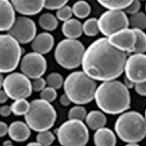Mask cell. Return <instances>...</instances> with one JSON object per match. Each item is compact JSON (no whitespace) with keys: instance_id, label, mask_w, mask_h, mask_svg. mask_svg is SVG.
<instances>
[{"instance_id":"cell-1","label":"cell","mask_w":146,"mask_h":146,"mask_svg":"<svg viewBox=\"0 0 146 146\" xmlns=\"http://www.w3.org/2000/svg\"><path fill=\"white\" fill-rule=\"evenodd\" d=\"M126 52L110 43L107 37L96 40L84 51L83 71L95 81L115 80L124 72Z\"/></svg>"},{"instance_id":"cell-2","label":"cell","mask_w":146,"mask_h":146,"mask_svg":"<svg viewBox=\"0 0 146 146\" xmlns=\"http://www.w3.org/2000/svg\"><path fill=\"white\" fill-rule=\"evenodd\" d=\"M94 100L101 111L111 115L123 113L131 104L129 88L116 79L103 82L96 89Z\"/></svg>"},{"instance_id":"cell-3","label":"cell","mask_w":146,"mask_h":146,"mask_svg":"<svg viewBox=\"0 0 146 146\" xmlns=\"http://www.w3.org/2000/svg\"><path fill=\"white\" fill-rule=\"evenodd\" d=\"M64 91L71 101L77 105L88 104L94 99L97 83L84 71L73 72L64 81Z\"/></svg>"},{"instance_id":"cell-4","label":"cell","mask_w":146,"mask_h":146,"mask_svg":"<svg viewBox=\"0 0 146 146\" xmlns=\"http://www.w3.org/2000/svg\"><path fill=\"white\" fill-rule=\"evenodd\" d=\"M114 129L121 140L137 143L146 136V119L139 112H125L117 118Z\"/></svg>"},{"instance_id":"cell-5","label":"cell","mask_w":146,"mask_h":146,"mask_svg":"<svg viewBox=\"0 0 146 146\" xmlns=\"http://www.w3.org/2000/svg\"><path fill=\"white\" fill-rule=\"evenodd\" d=\"M56 117V111L53 106L41 98L30 103V109L25 116V122L30 129L38 132L51 129Z\"/></svg>"},{"instance_id":"cell-6","label":"cell","mask_w":146,"mask_h":146,"mask_svg":"<svg viewBox=\"0 0 146 146\" xmlns=\"http://www.w3.org/2000/svg\"><path fill=\"white\" fill-rule=\"evenodd\" d=\"M84 45L77 39L66 38L57 44L54 57L57 63L66 69H74L82 65Z\"/></svg>"},{"instance_id":"cell-7","label":"cell","mask_w":146,"mask_h":146,"mask_svg":"<svg viewBox=\"0 0 146 146\" xmlns=\"http://www.w3.org/2000/svg\"><path fill=\"white\" fill-rule=\"evenodd\" d=\"M61 146H85L89 140V132L83 121L68 119L56 130Z\"/></svg>"},{"instance_id":"cell-8","label":"cell","mask_w":146,"mask_h":146,"mask_svg":"<svg viewBox=\"0 0 146 146\" xmlns=\"http://www.w3.org/2000/svg\"><path fill=\"white\" fill-rule=\"evenodd\" d=\"M20 43L10 34H0V73L14 71L20 64L22 55Z\"/></svg>"},{"instance_id":"cell-9","label":"cell","mask_w":146,"mask_h":146,"mask_svg":"<svg viewBox=\"0 0 146 146\" xmlns=\"http://www.w3.org/2000/svg\"><path fill=\"white\" fill-rule=\"evenodd\" d=\"M3 90L11 100L27 98L31 95L32 84L30 78L23 73H10L4 78Z\"/></svg>"},{"instance_id":"cell-10","label":"cell","mask_w":146,"mask_h":146,"mask_svg":"<svg viewBox=\"0 0 146 146\" xmlns=\"http://www.w3.org/2000/svg\"><path fill=\"white\" fill-rule=\"evenodd\" d=\"M100 32L104 36H110L121 30L128 28L129 21L126 13L122 10H108L98 19Z\"/></svg>"},{"instance_id":"cell-11","label":"cell","mask_w":146,"mask_h":146,"mask_svg":"<svg viewBox=\"0 0 146 146\" xmlns=\"http://www.w3.org/2000/svg\"><path fill=\"white\" fill-rule=\"evenodd\" d=\"M46 68L47 63L45 57L38 52H28L21 59V72L31 79L42 77Z\"/></svg>"},{"instance_id":"cell-12","label":"cell","mask_w":146,"mask_h":146,"mask_svg":"<svg viewBox=\"0 0 146 146\" xmlns=\"http://www.w3.org/2000/svg\"><path fill=\"white\" fill-rule=\"evenodd\" d=\"M8 34L21 44H27L32 42L36 36V25L31 18L20 16L16 18L12 27L8 31Z\"/></svg>"},{"instance_id":"cell-13","label":"cell","mask_w":146,"mask_h":146,"mask_svg":"<svg viewBox=\"0 0 146 146\" xmlns=\"http://www.w3.org/2000/svg\"><path fill=\"white\" fill-rule=\"evenodd\" d=\"M125 77L135 84L146 81V55L134 53L126 59L124 68Z\"/></svg>"},{"instance_id":"cell-14","label":"cell","mask_w":146,"mask_h":146,"mask_svg":"<svg viewBox=\"0 0 146 146\" xmlns=\"http://www.w3.org/2000/svg\"><path fill=\"white\" fill-rule=\"evenodd\" d=\"M112 45L126 53H132L134 50L136 35L134 30L130 28L121 30L107 37Z\"/></svg>"},{"instance_id":"cell-15","label":"cell","mask_w":146,"mask_h":146,"mask_svg":"<svg viewBox=\"0 0 146 146\" xmlns=\"http://www.w3.org/2000/svg\"><path fill=\"white\" fill-rule=\"evenodd\" d=\"M14 9L23 15H35L44 8L45 0H9Z\"/></svg>"},{"instance_id":"cell-16","label":"cell","mask_w":146,"mask_h":146,"mask_svg":"<svg viewBox=\"0 0 146 146\" xmlns=\"http://www.w3.org/2000/svg\"><path fill=\"white\" fill-rule=\"evenodd\" d=\"M15 19V10L11 2L0 0V31H8Z\"/></svg>"},{"instance_id":"cell-17","label":"cell","mask_w":146,"mask_h":146,"mask_svg":"<svg viewBox=\"0 0 146 146\" xmlns=\"http://www.w3.org/2000/svg\"><path fill=\"white\" fill-rule=\"evenodd\" d=\"M54 46V38L49 32L39 34L32 40L31 48L34 52L40 54H46L51 51Z\"/></svg>"},{"instance_id":"cell-18","label":"cell","mask_w":146,"mask_h":146,"mask_svg":"<svg viewBox=\"0 0 146 146\" xmlns=\"http://www.w3.org/2000/svg\"><path fill=\"white\" fill-rule=\"evenodd\" d=\"M8 134L13 141L23 142L29 139L31 129L27 123L22 121H15L9 126Z\"/></svg>"},{"instance_id":"cell-19","label":"cell","mask_w":146,"mask_h":146,"mask_svg":"<svg viewBox=\"0 0 146 146\" xmlns=\"http://www.w3.org/2000/svg\"><path fill=\"white\" fill-rule=\"evenodd\" d=\"M94 142L95 146H116V135L108 128H100L94 135Z\"/></svg>"},{"instance_id":"cell-20","label":"cell","mask_w":146,"mask_h":146,"mask_svg":"<svg viewBox=\"0 0 146 146\" xmlns=\"http://www.w3.org/2000/svg\"><path fill=\"white\" fill-rule=\"evenodd\" d=\"M62 31L64 36L68 39H77L82 36L83 33L82 23L75 18H70L64 21Z\"/></svg>"},{"instance_id":"cell-21","label":"cell","mask_w":146,"mask_h":146,"mask_svg":"<svg viewBox=\"0 0 146 146\" xmlns=\"http://www.w3.org/2000/svg\"><path fill=\"white\" fill-rule=\"evenodd\" d=\"M86 125L92 130L104 127L107 123V117L102 111L92 110L87 114L85 118Z\"/></svg>"},{"instance_id":"cell-22","label":"cell","mask_w":146,"mask_h":146,"mask_svg":"<svg viewBox=\"0 0 146 146\" xmlns=\"http://www.w3.org/2000/svg\"><path fill=\"white\" fill-rule=\"evenodd\" d=\"M39 25L43 30L52 31L56 29L59 25L58 18L51 13H44L39 18Z\"/></svg>"},{"instance_id":"cell-23","label":"cell","mask_w":146,"mask_h":146,"mask_svg":"<svg viewBox=\"0 0 146 146\" xmlns=\"http://www.w3.org/2000/svg\"><path fill=\"white\" fill-rule=\"evenodd\" d=\"M108 10H122L128 7L134 0H97Z\"/></svg>"},{"instance_id":"cell-24","label":"cell","mask_w":146,"mask_h":146,"mask_svg":"<svg viewBox=\"0 0 146 146\" xmlns=\"http://www.w3.org/2000/svg\"><path fill=\"white\" fill-rule=\"evenodd\" d=\"M91 6L84 0H78L73 5L72 11L78 18H85L91 13Z\"/></svg>"},{"instance_id":"cell-25","label":"cell","mask_w":146,"mask_h":146,"mask_svg":"<svg viewBox=\"0 0 146 146\" xmlns=\"http://www.w3.org/2000/svg\"><path fill=\"white\" fill-rule=\"evenodd\" d=\"M10 106L12 113L15 116H25L30 109V103L25 98L15 100Z\"/></svg>"},{"instance_id":"cell-26","label":"cell","mask_w":146,"mask_h":146,"mask_svg":"<svg viewBox=\"0 0 146 146\" xmlns=\"http://www.w3.org/2000/svg\"><path fill=\"white\" fill-rule=\"evenodd\" d=\"M83 33L88 36H94L99 33L98 20L95 18L87 19L82 25Z\"/></svg>"},{"instance_id":"cell-27","label":"cell","mask_w":146,"mask_h":146,"mask_svg":"<svg viewBox=\"0 0 146 146\" xmlns=\"http://www.w3.org/2000/svg\"><path fill=\"white\" fill-rule=\"evenodd\" d=\"M136 35V42L135 45L134 53H144L146 52V34L143 30L132 28Z\"/></svg>"},{"instance_id":"cell-28","label":"cell","mask_w":146,"mask_h":146,"mask_svg":"<svg viewBox=\"0 0 146 146\" xmlns=\"http://www.w3.org/2000/svg\"><path fill=\"white\" fill-rule=\"evenodd\" d=\"M129 25L132 28L144 30L146 28V14L139 11L134 15H131L129 18Z\"/></svg>"},{"instance_id":"cell-29","label":"cell","mask_w":146,"mask_h":146,"mask_svg":"<svg viewBox=\"0 0 146 146\" xmlns=\"http://www.w3.org/2000/svg\"><path fill=\"white\" fill-rule=\"evenodd\" d=\"M46 82L48 86L53 88L56 90L61 88V87L64 84L63 78L58 72H52L49 74L46 78Z\"/></svg>"},{"instance_id":"cell-30","label":"cell","mask_w":146,"mask_h":146,"mask_svg":"<svg viewBox=\"0 0 146 146\" xmlns=\"http://www.w3.org/2000/svg\"><path fill=\"white\" fill-rule=\"evenodd\" d=\"M87 116L86 110L84 107L77 105L72 107L68 111V119H75V120L83 121L85 119Z\"/></svg>"},{"instance_id":"cell-31","label":"cell","mask_w":146,"mask_h":146,"mask_svg":"<svg viewBox=\"0 0 146 146\" xmlns=\"http://www.w3.org/2000/svg\"><path fill=\"white\" fill-rule=\"evenodd\" d=\"M36 141L42 146H50L54 141L55 136L52 132L46 130L39 132L36 135Z\"/></svg>"},{"instance_id":"cell-32","label":"cell","mask_w":146,"mask_h":146,"mask_svg":"<svg viewBox=\"0 0 146 146\" xmlns=\"http://www.w3.org/2000/svg\"><path fill=\"white\" fill-rule=\"evenodd\" d=\"M73 15L72 8H71L68 5H64L60 9H57L56 11V18L59 21H66L72 18Z\"/></svg>"},{"instance_id":"cell-33","label":"cell","mask_w":146,"mask_h":146,"mask_svg":"<svg viewBox=\"0 0 146 146\" xmlns=\"http://www.w3.org/2000/svg\"><path fill=\"white\" fill-rule=\"evenodd\" d=\"M40 98L43 100L48 101V102H52L54 101L57 98L56 90L51 87H46L45 88L40 91Z\"/></svg>"},{"instance_id":"cell-34","label":"cell","mask_w":146,"mask_h":146,"mask_svg":"<svg viewBox=\"0 0 146 146\" xmlns=\"http://www.w3.org/2000/svg\"><path fill=\"white\" fill-rule=\"evenodd\" d=\"M69 0H45L44 8L49 10L59 9L67 4Z\"/></svg>"},{"instance_id":"cell-35","label":"cell","mask_w":146,"mask_h":146,"mask_svg":"<svg viewBox=\"0 0 146 146\" xmlns=\"http://www.w3.org/2000/svg\"><path fill=\"white\" fill-rule=\"evenodd\" d=\"M31 84L33 91L39 92V91H41L42 90L45 88L46 85V79L40 77L33 80Z\"/></svg>"},{"instance_id":"cell-36","label":"cell","mask_w":146,"mask_h":146,"mask_svg":"<svg viewBox=\"0 0 146 146\" xmlns=\"http://www.w3.org/2000/svg\"><path fill=\"white\" fill-rule=\"evenodd\" d=\"M141 8V3L139 0H134L128 7H126L124 10L125 12L129 15H134V14L139 12Z\"/></svg>"},{"instance_id":"cell-37","label":"cell","mask_w":146,"mask_h":146,"mask_svg":"<svg viewBox=\"0 0 146 146\" xmlns=\"http://www.w3.org/2000/svg\"><path fill=\"white\" fill-rule=\"evenodd\" d=\"M135 90L139 95L146 96V81L135 84Z\"/></svg>"},{"instance_id":"cell-38","label":"cell","mask_w":146,"mask_h":146,"mask_svg":"<svg viewBox=\"0 0 146 146\" xmlns=\"http://www.w3.org/2000/svg\"><path fill=\"white\" fill-rule=\"evenodd\" d=\"M11 106L9 105H4L0 107V115L3 117H8L11 115Z\"/></svg>"},{"instance_id":"cell-39","label":"cell","mask_w":146,"mask_h":146,"mask_svg":"<svg viewBox=\"0 0 146 146\" xmlns=\"http://www.w3.org/2000/svg\"><path fill=\"white\" fill-rule=\"evenodd\" d=\"M9 132V126L4 122H0V137L5 136L8 134Z\"/></svg>"},{"instance_id":"cell-40","label":"cell","mask_w":146,"mask_h":146,"mask_svg":"<svg viewBox=\"0 0 146 146\" xmlns=\"http://www.w3.org/2000/svg\"><path fill=\"white\" fill-rule=\"evenodd\" d=\"M59 102H60V104H61L62 106H64V107H67V106H68V105L70 104L71 103H72V101H71V100L69 99V98H68V96L66 95V94H62V95L60 97V98H59Z\"/></svg>"},{"instance_id":"cell-41","label":"cell","mask_w":146,"mask_h":146,"mask_svg":"<svg viewBox=\"0 0 146 146\" xmlns=\"http://www.w3.org/2000/svg\"><path fill=\"white\" fill-rule=\"evenodd\" d=\"M8 95L6 94V93L5 92L4 90H1L0 89V104H4L8 100Z\"/></svg>"},{"instance_id":"cell-42","label":"cell","mask_w":146,"mask_h":146,"mask_svg":"<svg viewBox=\"0 0 146 146\" xmlns=\"http://www.w3.org/2000/svg\"><path fill=\"white\" fill-rule=\"evenodd\" d=\"M124 84L128 88H132L135 87L134 82H132L131 80H129L126 77H125V78H124Z\"/></svg>"},{"instance_id":"cell-43","label":"cell","mask_w":146,"mask_h":146,"mask_svg":"<svg viewBox=\"0 0 146 146\" xmlns=\"http://www.w3.org/2000/svg\"><path fill=\"white\" fill-rule=\"evenodd\" d=\"M26 146H42L40 143H38L37 141H36V142H30V143H28Z\"/></svg>"},{"instance_id":"cell-44","label":"cell","mask_w":146,"mask_h":146,"mask_svg":"<svg viewBox=\"0 0 146 146\" xmlns=\"http://www.w3.org/2000/svg\"><path fill=\"white\" fill-rule=\"evenodd\" d=\"M3 81H4V78H3V75H2V73H0V89L3 85Z\"/></svg>"},{"instance_id":"cell-45","label":"cell","mask_w":146,"mask_h":146,"mask_svg":"<svg viewBox=\"0 0 146 146\" xmlns=\"http://www.w3.org/2000/svg\"><path fill=\"white\" fill-rule=\"evenodd\" d=\"M125 146H140V145H138L137 143H135V142H132V143H128L127 145Z\"/></svg>"},{"instance_id":"cell-46","label":"cell","mask_w":146,"mask_h":146,"mask_svg":"<svg viewBox=\"0 0 146 146\" xmlns=\"http://www.w3.org/2000/svg\"><path fill=\"white\" fill-rule=\"evenodd\" d=\"M145 118L146 119V109H145Z\"/></svg>"},{"instance_id":"cell-47","label":"cell","mask_w":146,"mask_h":146,"mask_svg":"<svg viewBox=\"0 0 146 146\" xmlns=\"http://www.w3.org/2000/svg\"><path fill=\"white\" fill-rule=\"evenodd\" d=\"M6 146H13V145H6Z\"/></svg>"},{"instance_id":"cell-48","label":"cell","mask_w":146,"mask_h":146,"mask_svg":"<svg viewBox=\"0 0 146 146\" xmlns=\"http://www.w3.org/2000/svg\"><path fill=\"white\" fill-rule=\"evenodd\" d=\"M145 11H146V5H145Z\"/></svg>"}]
</instances>
